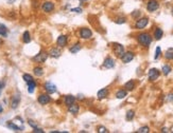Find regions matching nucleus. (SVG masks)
I'll list each match as a JSON object with an SVG mask.
<instances>
[{"instance_id":"nucleus-1","label":"nucleus","mask_w":173,"mask_h":133,"mask_svg":"<svg viewBox=\"0 0 173 133\" xmlns=\"http://www.w3.org/2000/svg\"><path fill=\"white\" fill-rule=\"evenodd\" d=\"M137 40L139 44L148 48V47H150L151 42H152V37L149 33H141L137 36Z\"/></svg>"},{"instance_id":"nucleus-2","label":"nucleus","mask_w":173,"mask_h":133,"mask_svg":"<svg viewBox=\"0 0 173 133\" xmlns=\"http://www.w3.org/2000/svg\"><path fill=\"white\" fill-rule=\"evenodd\" d=\"M91 36H92V32H91L90 29H88V28H82V29L80 30V37L82 38V39H90Z\"/></svg>"},{"instance_id":"nucleus-3","label":"nucleus","mask_w":173,"mask_h":133,"mask_svg":"<svg viewBox=\"0 0 173 133\" xmlns=\"http://www.w3.org/2000/svg\"><path fill=\"white\" fill-rule=\"evenodd\" d=\"M20 100H21V97H20V93H16L13 95L11 99V108L12 109H17L20 103Z\"/></svg>"},{"instance_id":"nucleus-4","label":"nucleus","mask_w":173,"mask_h":133,"mask_svg":"<svg viewBox=\"0 0 173 133\" xmlns=\"http://www.w3.org/2000/svg\"><path fill=\"white\" fill-rule=\"evenodd\" d=\"M37 101L39 105L45 106V105H48V103L51 101V97H50V95L48 93H47V94H41V95L38 96Z\"/></svg>"},{"instance_id":"nucleus-5","label":"nucleus","mask_w":173,"mask_h":133,"mask_svg":"<svg viewBox=\"0 0 173 133\" xmlns=\"http://www.w3.org/2000/svg\"><path fill=\"white\" fill-rule=\"evenodd\" d=\"M148 23H149V19L147 17H143V18H139L135 23V28L137 30H142L144 29L146 26H148Z\"/></svg>"},{"instance_id":"nucleus-6","label":"nucleus","mask_w":173,"mask_h":133,"mask_svg":"<svg viewBox=\"0 0 173 133\" xmlns=\"http://www.w3.org/2000/svg\"><path fill=\"white\" fill-rule=\"evenodd\" d=\"M44 88H45L46 92L48 93V94H53V93H55L57 91V86L54 85V84H52L51 81H47L45 84V86H44Z\"/></svg>"},{"instance_id":"nucleus-7","label":"nucleus","mask_w":173,"mask_h":133,"mask_svg":"<svg viewBox=\"0 0 173 133\" xmlns=\"http://www.w3.org/2000/svg\"><path fill=\"white\" fill-rule=\"evenodd\" d=\"M48 53L47 52H44V51H41V53H38L37 55L35 56L34 57V61H36V63H45L46 60H47V58H48Z\"/></svg>"},{"instance_id":"nucleus-8","label":"nucleus","mask_w":173,"mask_h":133,"mask_svg":"<svg viewBox=\"0 0 173 133\" xmlns=\"http://www.w3.org/2000/svg\"><path fill=\"white\" fill-rule=\"evenodd\" d=\"M134 57H135V55H134L133 52H124V54L121 56L120 58L123 63H128L134 59Z\"/></svg>"},{"instance_id":"nucleus-9","label":"nucleus","mask_w":173,"mask_h":133,"mask_svg":"<svg viewBox=\"0 0 173 133\" xmlns=\"http://www.w3.org/2000/svg\"><path fill=\"white\" fill-rule=\"evenodd\" d=\"M159 75H160V72H159L157 69H155V68H153V69H150V71H149V74H148V76H149V80H150V81H155L156 79H158Z\"/></svg>"},{"instance_id":"nucleus-10","label":"nucleus","mask_w":173,"mask_h":133,"mask_svg":"<svg viewBox=\"0 0 173 133\" xmlns=\"http://www.w3.org/2000/svg\"><path fill=\"white\" fill-rule=\"evenodd\" d=\"M41 10L45 13H51L54 10V3L52 1H45L41 5Z\"/></svg>"},{"instance_id":"nucleus-11","label":"nucleus","mask_w":173,"mask_h":133,"mask_svg":"<svg viewBox=\"0 0 173 133\" xmlns=\"http://www.w3.org/2000/svg\"><path fill=\"white\" fill-rule=\"evenodd\" d=\"M159 7V3L157 0H149L147 3V10L149 12H155Z\"/></svg>"},{"instance_id":"nucleus-12","label":"nucleus","mask_w":173,"mask_h":133,"mask_svg":"<svg viewBox=\"0 0 173 133\" xmlns=\"http://www.w3.org/2000/svg\"><path fill=\"white\" fill-rule=\"evenodd\" d=\"M114 53L116 54L117 57H121L124 54V48L123 45L120 43H115L114 44Z\"/></svg>"},{"instance_id":"nucleus-13","label":"nucleus","mask_w":173,"mask_h":133,"mask_svg":"<svg viewBox=\"0 0 173 133\" xmlns=\"http://www.w3.org/2000/svg\"><path fill=\"white\" fill-rule=\"evenodd\" d=\"M107 95H108V89L107 88L101 89V90H99L98 93H97V97H98V99H100V100L106 98Z\"/></svg>"},{"instance_id":"nucleus-14","label":"nucleus","mask_w":173,"mask_h":133,"mask_svg":"<svg viewBox=\"0 0 173 133\" xmlns=\"http://www.w3.org/2000/svg\"><path fill=\"white\" fill-rule=\"evenodd\" d=\"M57 43L60 48H64L65 45L67 44V36H66V35H61V36H59V38H57Z\"/></svg>"},{"instance_id":"nucleus-15","label":"nucleus","mask_w":173,"mask_h":133,"mask_svg":"<svg viewBox=\"0 0 173 133\" xmlns=\"http://www.w3.org/2000/svg\"><path fill=\"white\" fill-rule=\"evenodd\" d=\"M103 66L106 68V69H112L115 66V61H114V59L112 57H107L105 58L104 60V63H103Z\"/></svg>"},{"instance_id":"nucleus-16","label":"nucleus","mask_w":173,"mask_h":133,"mask_svg":"<svg viewBox=\"0 0 173 133\" xmlns=\"http://www.w3.org/2000/svg\"><path fill=\"white\" fill-rule=\"evenodd\" d=\"M7 127H8L9 129L13 130V131H15V132H18V131H23V127H18L17 125H15L13 122H7Z\"/></svg>"},{"instance_id":"nucleus-17","label":"nucleus","mask_w":173,"mask_h":133,"mask_svg":"<svg viewBox=\"0 0 173 133\" xmlns=\"http://www.w3.org/2000/svg\"><path fill=\"white\" fill-rule=\"evenodd\" d=\"M61 54H62V52H61L60 48H52L49 52V55L53 58H59Z\"/></svg>"},{"instance_id":"nucleus-18","label":"nucleus","mask_w":173,"mask_h":133,"mask_svg":"<svg viewBox=\"0 0 173 133\" xmlns=\"http://www.w3.org/2000/svg\"><path fill=\"white\" fill-rule=\"evenodd\" d=\"M68 111H69V113H71V114H78L80 111L79 105H77V103L70 105V106L68 107Z\"/></svg>"},{"instance_id":"nucleus-19","label":"nucleus","mask_w":173,"mask_h":133,"mask_svg":"<svg viewBox=\"0 0 173 133\" xmlns=\"http://www.w3.org/2000/svg\"><path fill=\"white\" fill-rule=\"evenodd\" d=\"M162 35H164V31H162L160 28H156L154 31V38L156 40H159V39H162Z\"/></svg>"},{"instance_id":"nucleus-20","label":"nucleus","mask_w":173,"mask_h":133,"mask_svg":"<svg viewBox=\"0 0 173 133\" xmlns=\"http://www.w3.org/2000/svg\"><path fill=\"white\" fill-rule=\"evenodd\" d=\"M75 96L73 95H67L66 97H65V105L66 106H70V105H72V103H75Z\"/></svg>"},{"instance_id":"nucleus-21","label":"nucleus","mask_w":173,"mask_h":133,"mask_svg":"<svg viewBox=\"0 0 173 133\" xmlns=\"http://www.w3.org/2000/svg\"><path fill=\"white\" fill-rule=\"evenodd\" d=\"M28 84V92L29 93H32L34 92V90H35V88H36V82H35V80H31V81H29V82H27Z\"/></svg>"},{"instance_id":"nucleus-22","label":"nucleus","mask_w":173,"mask_h":133,"mask_svg":"<svg viewBox=\"0 0 173 133\" xmlns=\"http://www.w3.org/2000/svg\"><path fill=\"white\" fill-rule=\"evenodd\" d=\"M33 73L35 76H37V77H41L43 75H44V69L41 68V66H35L33 69Z\"/></svg>"},{"instance_id":"nucleus-23","label":"nucleus","mask_w":173,"mask_h":133,"mask_svg":"<svg viewBox=\"0 0 173 133\" xmlns=\"http://www.w3.org/2000/svg\"><path fill=\"white\" fill-rule=\"evenodd\" d=\"M124 88L126 91H133L134 88H135V81L134 80H128L125 85H124Z\"/></svg>"},{"instance_id":"nucleus-24","label":"nucleus","mask_w":173,"mask_h":133,"mask_svg":"<svg viewBox=\"0 0 173 133\" xmlns=\"http://www.w3.org/2000/svg\"><path fill=\"white\" fill-rule=\"evenodd\" d=\"M23 41L25 43H29L31 41V35L29 31H26V32L23 34Z\"/></svg>"},{"instance_id":"nucleus-25","label":"nucleus","mask_w":173,"mask_h":133,"mask_svg":"<svg viewBox=\"0 0 173 133\" xmlns=\"http://www.w3.org/2000/svg\"><path fill=\"white\" fill-rule=\"evenodd\" d=\"M81 49H82L81 44H80V43H75L73 47H71V48L69 49V51H70V53H72V54H75V53H78V52L81 51Z\"/></svg>"},{"instance_id":"nucleus-26","label":"nucleus","mask_w":173,"mask_h":133,"mask_svg":"<svg viewBox=\"0 0 173 133\" xmlns=\"http://www.w3.org/2000/svg\"><path fill=\"white\" fill-rule=\"evenodd\" d=\"M126 95H128L126 90H119V91L116 93V97L118 99H122V98H124Z\"/></svg>"},{"instance_id":"nucleus-27","label":"nucleus","mask_w":173,"mask_h":133,"mask_svg":"<svg viewBox=\"0 0 173 133\" xmlns=\"http://www.w3.org/2000/svg\"><path fill=\"white\" fill-rule=\"evenodd\" d=\"M0 36L2 37L8 36V29H7V26H3V24H0Z\"/></svg>"},{"instance_id":"nucleus-28","label":"nucleus","mask_w":173,"mask_h":133,"mask_svg":"<svg viewBox=\"0 0 173 133\" xmlns=\"http://www.w3.org/2000/svg\"><path fill=\"white\" fill-rule=\"evenodd\" d=\"M162 74H164V75H166V76H167V75H169V74H170V72H171V71H172V68H171V66H170L169 65H165V66H162Z\"/></svg>"},{"instance_id":"nucleus-29","label":"nucleus","mask_w":173,"mask_h":133,"mask_svg":"<svg viewBox=\"0 0 173 133\" xmlns=\"http://www.w3.org/2000/svg\"><path fill=\"white\" fill-rule=\"evenodd\" d=\"M135 116V111L134 110H128L126 112V115H125V118H126V120H133V118Z\"/></svg>"},{"instance_id":"nucleus-30","label":"nucleus","mask_w":173,"mask_h":133,"mask_svg":"<svg viewBox=\"0 0 173 133\" xmlns=\"http://www.w3.org/2000/svg\"><path fill=\"white\" fill-rule=\"evenodd\" d=\"M165 57L168 60H173V49H169L168 51L166 52Z\"/></svg>"},{"instance_id":"nucleus-31","label":"nucleus","mask_w":173,"mask_h":133,"mask_svg":"<svg viewBox=\"0 0 173 133\" xmlns=\"http://www.w3.org/2000/svg\"><path fill=\"white\" fill-rule=\"evenodd\" d=\"M150 132V128L148 127V126H143L141 128L137 130V133H149Z\"/></svg>"},{"instance_id":"nucleus-32","label":"nucleus","mask_w":173,"mask_h":133,"mask_svg":"<svg viewBox=\"0 0 173 133\" xmlns=\"http://www.w3.org/2000/svg\"><path fill=\"white\" fill-rule=\"evenodd\" d=\"M23 79L25 81H26V82H29V81H31V80H33V77H32V76H31L30 74H28V73H25L23 75Z\"/></svg>"},{"instance_id":"nucleus-33","label":"nucleus","mask_w":173,"mask_h":133,"mask_svg":"<svg viewBox=\"0 0 173 133\" xmlns=\"http://www.w3.org/2000/svg\"><path fill=\"white\" fill-rule=\"evenodd\" d=\"M97 131H98L99 133H107V132H108L107 128H105L104 126H99L98 129H97Z\"/></svg>"},{"instance_id":"nucleus-34","label":"nucleus","mask_w":173,"mask_h":133,"mask_svg":"<svg viewBox=\"0 0 173 133\" xmlns=\"http://www.w3.org/2000/svg\"><path fill=\"white\" fill-rule=\"evenodd\" d=\"M115 22H116L117 24H123V23L126 22V19L124 18V17H119V18H117L115 20Z\"/></svg>"},{"instance_id":"nucleus-35","label":"nucleus","mask_w":173,"mask_h":133,"mask_svg":"<svg viewBox=\"0 0 173 133\" xmlns=\"http://www.w3.org/2000/svg\"><path fill=\"white\" fill-rule=\"evenodd\" d=\"M160 54H162V49L159 48V47H157V48H156V52H155V57H154V58L157 59L158 57L160 56Z\"/></svg>"},{"instance_id":"nucleus-36","label":"nucleus","mask_w":173,"mask_h":133,"mask_svg":"<svg viewBox=\"0 0 173 133\" xmlns=\"http://www.w3.org/2000/svg\"><path fill=\"white\" fill-rule=\"evenodd\" d=\"M71 12L72 13H77V14H80V13H82L83 10L81 7H75V9H71Z\"/></svg>"},{"instance_id":"nucleus-37","label":"nucleus","mask_w":173,"mask_h":133,"mask_svg":"<svg viewBox=\"0 0 173 133\" xmlns=\"http://www.w3.org/2000/svg\"><path fill=\"white\" fill-rule=\"evenodd\" d=\"M28 124H29L32 128H36V127H37V124L34 122V120H32V119H28Z\"/></svg>"},{"instance_id":"nucleus-38","label":"nucleus","mask_w":173,"mask_h":133,"mask_svg":"<svg viewBox=\"0 0 173 133\" xmlns=\"http://www.w3.org/2000/svg\"><path fill=\"white\" fill-rule=\"evenodd\" d=\"M33 133H44L45 131L43 129H41V128H38V127H36V128H33V131H32Z\"/></svg>"},{"instance_id":"nucleus-39","label":"nucleus","mask_w":173,"mask_h":133,"mask_svg":"<svg viewBox=\"0 0 173 133\" xmlns=\"http://www.w3.org/2000/svg\"><path fill=\"white\" fill-rule=\"evenodd\" d=\"M140 16V12L139 11H134L132 13V17L133 18H138Z\"/></svg>"},{"instance_id":"nucleus-40","label":"nucleus","mask_w":173,"mask_h":133,"mask_svg":"<svg viewBox=\"0 0 173 133\" xmlns=\"http://www.w3.org/2000/svg\"><path fill=\"white\" fill-rule=\"evenodd\" d=\"M4 86H5V82L4 81H0V95L2 93V90L4 89Z\"/></svg>"},{"instance_id":"nucleus-41","label":"nucleus","mask_w":173,"mask_h":133,"mask_svg":"<svg viewBox=\"0 0 173 133\" xmlns=\"http://www.w3.org/2000/svg\"><path fill=\"white\" fill-rule=\"evenodd\" d=\"M167 100H169V101H173V94H170V95H168V97H167Z\"/></svg>"},{"instance_id":"nucleus-42","label":"nucleus","mask_w":173,"mask_h":133,"mask_svg":"<svg viewBox=\"0 0 173 133\" xmlns=\"http://www.w3.org/2000/svg\"><path fill=\"white\" fill-rule=\"evenodd\" d=\"M162 132H164V133H165V132H170V130L168 129V128H166V127H164V128H162Z\"/></svg>"},{"instance_id":"nucleus-43","label":"nucleus","mask_w":173,"mask_h":133,"mask_svg":"<svg viewBox=\"0 0 173 133\" xmlns=\"http://www.w3.org/2000/svg\"><path fill=\"white\" fill-rule=\"evenodd\" d=\"M3 112V107H2V105H0V113H2Z\"/></svg>"},{"instance_id":"nucleus-44","label":"nucleus","mask_w":173,"mask_h":133,"mask_svg":"<svg viewBox=\"0 0 173 133\" xmlns=\"http://www.w3.org/2000/svg\"><path fill=\"white\" fill-rule=\"evenodd\" d=\"M170 132H173V126L171 127V129H170Z\"/></svg>"},{"instance_id":"nucleus-45","label":"nucleus","mask_w":173,"mask_h":133,"mask_svg":"<svg viewBox=\"0 0 173 133\" xmlns=\"http://www.w3.org/2000/svg\"><path fill=\"white\" fill-rule=\"evenodd\" d=\"M171 14H172V16H173V7H172V10H171Z\"/></svg>"},{"instance_id":"nucleus-46","label":"nucleus","mask_w":173,"mask_h":133,"mask_svg":"<svg viewBox=\"0 0 173 133\" xmlns=\"http://www.w3.org/2000/svg\"><path fill=\"white\" fill-rule=\"evenodd\" d=\"M80 1H82V2H84V1H88V0H80Z\"/></svg>"},{"instance_id":"nucleus-47","label":"nucleus","mask_w":173,"mask_h":133,"mask_svg":"<svg viewBox=\"0 0 173 133\" xmlns=\"http://www.w3.org/2000/svg\"><path fill=\"white\" fill-rule=\"evenodd\" d=\"M0 43H2V40H0Z\"/></svg>"}]
</instances>
